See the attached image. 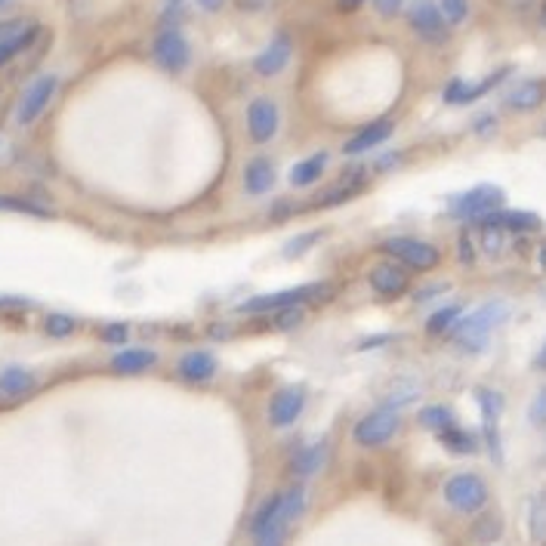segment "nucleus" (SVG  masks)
<instances>
[{
	"label": "nucleus",
	"instance_id": "obj_1",
	"mask_svg": "<svg viewBox=\"0 0 546 546\" xmlns=\"http://www.w3.org/2000/svg\"><path fill=\"white\" fill-rule=\"evenodd\" d=\"M506 303L501 300H491L485 306H479L472 315L460 318V324L454 327V342L466 352H481L488 346L491 333L497 331L503 322H506Z\"/></svg>",
	"mask_w": 546,
	"mask_h": 546
},
{
	"label": "nucleus",
	"instance_id": "obj_2",
	"mask_svg": "<svg viewBox=\"0 0 546 546\" xmlns=\"http://www.w3.org/2000/svg\"><path fill=\"white\" fill-rule=\"evenodd\" d=\"M291 531L293 525L284 519V512H281V491L269 494L266 501L256 506L251 525H247V534H251L253 546H287Z\"/></svg>",
	"mask_w": 546,
	"mask_h": 546
},
{
	"label": "nucleus",
	"instance_id": "obj_3",
	"mask_svg": "<svg viewBox=\"0 0 546 546\" xmlns=\"http://www.w3.org/2000/svg\"><path fill=\"white\" fill-rule=\"evenodd\" d=\"M442 497L460 516H479V512H485L491 491H488V481L481 479L479 472H457L444 481Z\"/></svg>",
	"mask_w": 546,
	"mask_h": 546
},
{
	"label": "nucleus",
	"instance_id": "obj_4",
	"mask_svg": "<svg viewBox=\"0 0 546 546\" xmlns=\"http://www.w3.org/2000/svg\"><path fill=\"white\" fill-rule=\"evenodd\" d=\"M380 251H383L392 263H399L402 269H411V272H432L442 263L439 247L429 244V241H420V238H408V235L386 238L383 244H380Z\"/></svg>",
	"mask_w": 546,
	"mask_h": 546
},
{
	"label": "nucleus",
	"instance_id": "obj_5",
	"mask_svg": "<svg viewBox=\"0 0 546 546\" xmlns=\"http://www.w3.org/2000/svg\"><path fill=\"white\" fill-rule=\"evenodd\" d=\"M402 429V413L395 408H377L368 417H362L352 429V439L362 448H383L399 435Z\"/></svg>",
	"mask_w": 546,
	"mask_h": 546
},
{
	"label": "nucleus",
	"instance_id": "obj_6",
	"mask_svg": "<svg viewBox=\"0 0 546 546\" xmlns=\"http://www.w3.org/2000/svg\"><path fill=\"white\" fill-rule=\"evenodd\" d=\"M503 207V192L497 185H475V189L457 194L451 201V216L457 220H485L494 210Z\"/></svg>",
	"mask_w": 546,
	"mask_h": 546
},
{
	"label": "nucleus",
	"instance_id": "obj_7",
	"mask_svg": "<svg viewBox=\"0 0 546 546\" xmlns=\"http://www.w3.org/2000/svg\"><path fill=\"white\" fill-rule=\"evenodd\" d=\"M318 291H324V284H303V287H287V291H278V293H263V296H253V300H247L244 312H253V315H263V312H281V315H287V312H296L303 306V303H309L312 296H318Z\"/></svg>",
	"mask_w": 546,
	"mask_h": 546
},
{
	"label": "nucleus",
	"instance_id": "obj_8",
	"mask_svg": "<svg viewBox=\"0 0 546 546\" xmlns=\"http://www.w3.org/2000/svg\"><path fill=\"white\" fill-rule=\"evenodd\" d=\"M56 87H59L56 74H44V77H37V81H31L28 90L22 93L19 108H15V124H19V127H31V124L46 112V105L53 103Z\"/></svg>",
	"mask_w": 546,
	"mask_h": 546
},
{
	"label": "nucleus",
	"instance_id": "obj_9",
	"mask_svg": "<svg viewBox=\"0 0 546 546\" xmlns=\"http://www.w3.org/2000/svg\"><path fill=\"white\" fill-rule=\"evenodd\" d=\"M152 56L154 62L164 68V72H183L192 59V50H189V41L179 35L176 28H164L152 44Z\"/></svg>",
	"mask_w": 546,
	"mask_h": 546
},
{
	"label": "nucleus",
	"instance_id": "obj_10",
	"mask_svg": "<svg viewBox=\"0 0 546 546\" xmlns=\"http://www.w3.org/2000/svg\"><path fill=\"white\" fill-rule=\"evenodd\" d=\"M408 22H411V28L429 44H444V41H448V35H451V31H448L451 25L444 22L439 4H432V0H417V4L411 6V13H408Z\"/></svg>",
	"mask_w": 546,
	"mask_h": 546
},
{
	"label": "nucleus",
	"instance_id": "obj_11",
	"mask_svg": "<svg viewBox=\"0 0 546 546\" xmlns=\"http://www.w3.org/2000/svg\"><path fill=\"white\" fill-rule=\"evenodd\" d=\"M278 121H281L278 105L269 96H260L247 105V134H251L256 145H266L278 134Z\"/></svg>",
	"mask_w": 546,
	"mask_h": 546
},
{
	"label": "nucleus",
	"instance_id": "obj_12",
	"mask_svg": "<svg viewBox=\"0 0 546 546\" xmlns=\"http://www.w3.org/2000/svg\"><path fill=\"white\" fill-rule=\"evenodd\" d=\"M303 408H306V392L300 386H287L278 389L269 402V423L275 429H287L300 420Z\"/></svg>",
	"mask_w": 546,
	"mask_h": 546
},
{
	"label": "nucleus",
	"instance_id": "obj_13",
	"mask_svg": "<svg viewBox=\"0 0 546 546\" xmlns=\"http://www.w3.org/2000/svg\"><path fill=\"white\" fill-rule=\"evenodd\" d=\"M368 284H371V291L377 296H383V300H395V296H402L408 291V272H404L399 263L383 260L368 272Z\"/></svg>",
	"mask_w": 546,
	"mask_h": 546
},
{
	"label": "nucleus",
	"instance_id": "obj_14",
	"mask_svg": "<svg viewBox=\"0 0 546 546\" xmlns=\"http://www.w3.org/2000/svg\"><path fill=\"white\" fill-rule=\"evenodd\" d=\"M506 74H510V68H501V72H494V74L485 77V81H479V84L451 81L448 87H444V103H451V105H466V103H472V99L485 96L488 90H494Z\"/></svg>",
	"mask_w": 546,
	"mask_h": 546
},
{
	"label": "nucleus",
	"instance_id": "obj_15",
	"mask_svg": "<svg viewBox=\"0 0 546 546\" xmlns=\"http://www.w3.org/2000/svg\"><path fill=\"white\" fill-rule=\"evenodd\" d=\"M291 53H293V44H291V37L287 35H278L275 41H272L266 50L260 53V56L253 59V68H256V74H263V77H275V74H281L287 68V62H291Z\"/></svg>",
	"mask_w": 546,
	"mask_h": 546
},
{
	"label": "nucleus",
	"instance_id": "obj_16",
	"mask_svg": "<svg viewBox=\"0 0 546 546\" xmlns=\"http://www.w3.org/2000/svg\"><path fill=\"white\" fill-rule=\"evenodd\" d=\"M216 358L210 355V352H185L183 358H179V364H176V371H179V377L183 380H189V383H207V380H213V373H216Z\"/></svg>",
	"mask_w": 546,
	"mask_h": 546
},
{
	"label": "nucleus",
	"instance_id": "obj_17",
	"mask_svg": "<svg viewBox=\"0 0 546 546\" xmlns=\"http://www.w3.org/2000/svg\"><path fill=\"white\" fill-rule=\"evenodd\" d=\"M389 136H392V121H373L364 130H358V134L349 139L346 145H342V152H346V154H364V152H371V148L383 145Z\"/></svg>",
	"mask_w": 546,
	"mask_h": 546
},
{
	"label": "nucleus",
	"instance_id": "obj_18",
	"mask_svg": "<svg viewBox=\"0 0 546 546\" xmlns=\"http://www.w3.org/2000/svg\"><path fill=\"white\" fill-rule=\"evenodd\" d=\"M481 223L497 225L503 232H534L541 229V216L528 213V210H494L491 216H485Z\"/></svg>",
	"mask_w": 546,
	"mask_h": 546
},
{
	"label": "nucleus",
	"instance_id": "obj_19",
	"mask_svg": "<svg viewBox=\"0 0 546 546\" xmlns=\"http://www.w3.org/2000/svg\"><path fill=\"white\" fill-rule=\"evenodd\" d=\"M158 364V352L154 349H145V346H136V349H124L112 358V371L114 373H143L148 368Z\"/></svg>",
	"mask_w": 546,
	"mask_h": 546
},
{
	"label": "nucleus",
	"instance_id": "obj_20",
	"mask_svg": "<svg viewBox=\"0 0 546 546\" xmlns=\"http://www.w3.org/2000/svg\"><path fill=\"white\" fill-rule=\"evenodd\" d=\"M275 185V164L266 158H253L244 167V189L247 194H266Z\"/></svg>",
	"mask_w": 546,
	"mask_h": 546
},
{
	"label": "nucleus",
	"instance_id": "obj_21",
	"mask_svg": "<svg viewBox=\"0 0 546 546\" xmlns=\"http://www.w3.org/2000/svg\"><path fill=\"white\" fill-rule=\"evenodd\" d=\"M546 99V81H525L506 96V105L516 112H534L537 105H543Z\"/></svg>",
	"mask_w": 546,
	"mask_h": 546
},
{
	"label": "nucleus",
	"instance_id": "obj_22",
	"mask_svg": "<svg viewBox=\"0 0 546 546\" xmlns=\"http://www.w3.org/2000/svg\"><path fill=\"white\" fill-rule=\"evenodd\" d=\"M31 389H35V377H31V371L19 368V364L0 373V395H6V399H22Z\"/></svg>",
	"mask_w": 546,
	"mask_h": 546
},
{
	"label": "nucleus",
	"instance_id": "obj_23",
	"mask_svg": "<svg viewBox=\"0 0 546 546\" xmlns=\"http://www.w3.org/2000/svg\"><path fill=\"white\" fill-rule=\"evenodd\" d=\"M324 463V448L322 444H309V448H300L291 460V472L296 479H312V475H318Z\"/></svg>",
	"mask_w": 546,
	"mask_h": 546
},
{
	"label": "nucleus",
	"instance_id": "obj_24",
	"mask_svg": "<svg viewBox=\"0 0 546 546\" xmlns=\"http://www.w3.org/2000/svg\"><path fill=\"white\" fill-rule=\"evenodd\" d=\"M439 442L457 457H470L479 451V439H475L470 429H460V426H448L444 432H439Z\"/></svg>",
	"mask_w": 546,
	"mask_h": 546
},
{
	"label": "nucleus",
	"instance_id": "obj_25",
	"mask_svg": "<svg viewBox=\"0 0 546 546\" xmlns=\"http://www.w3.org/2000/svg\"><path fill=\"white\" fill-rule=\"evenodd\" d=\"M501 537H503V519L497 512H479V519L472 525V541L479 546H491L501 541Z\"/></svg>",
	"mask_w": 546,
	"mask_h": 546
},
{
	"label": "nucleus",
	"instance_id": "obj_26",
	"mask_svg": "<svg viewBox=\"0 0 546 546\" xmlns=\"http://www.w3.org/2000/svg\"><path fill=\"white\" fill-rule=\"evenodd\" d=\"M324 164H327L324 152H318V154H312V158L300 161L296 167H291V185H296V189H306V185H312L318 176L324 174Z\"/></svg>",
	"mask_w": 546,
	"mask_h": 546
},
{
	"label": "nucleus",
	"instance_id": "obj_27",
	"mask_svg": "<svg viewBox=\"0 0 546 546\" xmlns=\"http://www.w3.org/2000/svg\"><path fill=\"white\" fill-rule=\"evenodd\" d=\"M37 25H25L22 31H15V35H10V37H4V41H0V68L6 65V62L10 59H15L19 56L22 50H28L31 44H35V37H37Z\"/></svg>",
	"mask_w": 546,
	"mask_h": 546
},
{
	"label": "nucleus",
	"instance_id": "obj_28",
	"mask_svg": "<svg viewBox=\"0 0 546 546\" xmlns=\"http://www.w3.org/2000/svg\"><path fill=\"white\" fill-rule=\"evenodd\" d=\"M364 183H368L364 170H358V174H349L346 179H342V183L331 185V189H327V194H322V198H318V204H340V201H346V198H352V194L362 192Z\"/></svg>",
	"mask_w": 546,
	"mask_h": 546
},
{
	"label": "nucleus",
	"instance_id": "obj_29",
	"mask_svg": "<svg viewBox=\"0 0 546 546\" xmlns=\"http://www.w3.org/2000/svg\"><path fill=\"white\" fill-rule=\"evenodd\" d=\"M457 324H460V306H444L426 318V333L429 337H442V333H448Z\"/></svg>",
	"mask_w": 546,
	"mask_h": 546
},
{
	"label": "nucleus",
	"instance_id": "obj_30",
	"mask_svg": "<svg viewBox=\"0 0 546 546\" xmlns=\"http://www.w3.org/2000/svg\"><path fill=\"white\" fill-rule=\"evenodd\" d=\"M74 331H77V322L72 315H65V312H50V315L44 318V333L53 340H65L72 337Z\"/></svg>",
	"mask_w": 546,
	"mask_h": 546
},
{
	"label": "nucleus",
	"instance_id": "obj_31",
	"mask_svg": "<svg viewBox=\"0 0 546 546\" xmlns=\"http://www.w3.org/2000/svg\"><path fill=\"white\" fill-rule=\"evenodd\" d=\"M420 423H423L426 429H432V432L439 435L448 426H454V413H451L448 408H442V404H429V408L420 411Z\"/></svg>",
	"mask_w": 546,
	"mask_h": 546
},
{
	"label": "nucleus",
	"instance_id": "obj_32",
	"mask_svg": "<svg viewBox=\"0 0 546 546\" xmlns=\"http://www.w3.org/2000/svg\"><path fill=\"white\" fill-rule=\"evenodd\" d=\"M420 395L417 389V380H395L392 386H389V404L386 408H395L399 411V404H408Z\"/></svg>",
	"mask_w": 546,
	"mask_h": 546
},
{
	"label": "nucleus",
	"instance_id": "obj_33",
	"mask_svg": "<svg viewBox=\"0 0 546 546\" xmlns=\"http://www.w3.org/2000/svg\"><path fill=\"white\" fill-rule=\"evenodd\" d=\"M0 210H13V213H25V216H50V210L44 204H35V201H25V198H13V194H0Z\"/></svg>",
	"mask_w": 546,
	"mask_h": 546
},
{
	"label": "nucleus",
	"instance_id": "obj_34",
	"mask_svg": "<svg viewBox=\"0 0 546 546\" xmlns=\"http://www.w3.org/2000/svg\"><path fill=\"white\" fill-rule=\"evenodd\" d=\"M439 10L448 25H460L470 15V0H439Z\"/></svg>",
	"mask_w": 546,
	"mask_h": 546
},
{
	"label": "nucleus",
	"instance_id": "obj_35",
	"mask_svg": "<svg viewBox=\"0 0 546 546\" xmlns=\"http://www.w3.org/2000/svg\"><path fill=\"white\" fill-rule=\"evenodd\" d=\"M531 534L537 543H546V494L531 503Z\"/></svg>",
	"mask_w": 546,
	"mask_h": 546
},
{
	"label": "nucleus",
	"instance_id": "obj_36",
	"mask_svg": "<svg viewBox=\"0 0 546 546\" xmlns=\"http://www.w3.org/2000/svg\"><path fill=\"white\" fill-rule=\"evenodd\" d=\"M481 251L497 256L503 251V229H497V225H488L481 223Z\"/></svg>",
	"mask_w": 546,
	"mask_h": 546
},
{
	"label": "nucleus",
	"instance_id": "obj_37",
	"mask_svg": "<svg viewBox=\"0 0 546 546\" xmlns=\"http://www.w3.org/2000/svg\"><path fill=\"white\" fill-rule=\"evenodd\" d=\"M528 417H531L534 426H546V386L534 395L531 408H528Z\"/></svg>",
	"mask_w": 546,
	"mask_h": 546
},
{
	"label": "nucleus",
	"instance_id": "obj_38",
	"mask_svg": "<svg viewBox=\"0 0 546 546\" xmlns=\"http://www.w3.org/2000/svg\"><path fill=\"white\" fill-rule=\"evenodd\" d=\"M130 340V327L127 324H108L103 331V342H112V346H121V342Z\"/></svg>",
	"mask_w": 546,
	"mask_h": 546
},
{
	"label": "nucleus",
	"instance_id": "obj_39",
	"mask_svg": "<svg viewBox=\"0 0 546 546\" xmlns=\"http://www.w3.org/2000/svg\"><path fill=\"white\" fill-rule=\"evenodd\" d=\"M373 6H377L380 15H395L404 6V0H373Z\"/></svg>",
	"mask_w": 546,
	"mask_h": 546
},
{
	"label": "nucleus",
	"instance_id": "obj_40",
	"mask_svg": "<svg viewBox=\"0 0 546 546\" xmlns=\"http://www.w3.org/2000/svg\"><path fill=\"white\" fill-rule=\"evenodd\" d=\"M460 260H463L466 266H472V263H475V251H472V238L470 235H460Z\"/></svg>",
	"mask_w": 546,
	"mask_h": 546
},
{
	"label": "nucleus",
	"instance_id": "obj_41",
	"mask_svg": "<svg viewBox=\"0 0 546 546\" xmlns=\"http://www.w3.org/2000/svg\"><path fill=\"white\" fill-rule=\"evenodd\" d=\"M28 300L22 296H0V312H10V309H25Z\"/></svg>",
	"mask_w": 546,
	"mask_h": 546
},
{
	"label": "nucleus",
	"instance_id": "obj_42",
	"mask_svg": "<svg viewBox=\"0 0 546 546\" xmlns=\"http://www.w3.org/2000/svg\"><path fill=\"white\" fill-rule=\"evenodd\" d=\"M362 6H364V0H337L340 13H355V10H362Z\"/></svg>",
	"mask_w": 546,
	"mask_h": 546
},
{
	"label": "nucleus",
	"instance_id": "obj_43",
	"mask_svg": "<svg viewBox=\"0 0 546 546\" xmlns=\"http://www.w3.org/2000/svg\"><path fill=\"white\" fill-rule=\"evenodd\" d=\"M223 4H225V0H198V6H201V10H207V13L223 10Z\"/></svg>",
	"mask_w": 546,
	"mask_h": 546
},
{
	"label": "nucleus",
	"instance_id": "obj_44",
	"mask_svg": "<svg viewBox=\"0 0 546 546\" xmlns=\"http://www.w3.org/2000/svg\"><path fill=\"white\" fill-rule=\"evenodd\" d=\"M534 364H537V368H541V371H546V342H543V349H541V352H537Z\"/></svg>",
	"mask_w": 546,
	"mask_h": 546
},
{
	"label": "nucleus",
	"instance_id": "obj_45",
	"mask_svg": "<svg viewBox=\"0 0 546 546\" xmlns=\"http://www.w3.org/2000/svg\"><path fill=\"white\" fill-rule=\"evenodd\" d=\"M541 25L546 28V0H543V4H541Z\"/></svg>",
	"mask_w": 546,
	"mask_h": 546
},
{
	"label": "nucleus",
	"instance_id": "obj_46",
	"mask_svg": "<svg viewBox=\"0 0 546 546\" xmlns=\"http://www.w3.org/2000/svg\"><path fill=\"white\" fill-rule=\"evenodd\" d=\"M541 266H543V269H546V244H543V247H541Z\"/></svg>",
	"mask_w": 546,
	"mask_h": 546
},
{
	"label": "nucleus",
	"instance_id": "obj_47",
	"mask_svg": "<svg viewBox=\"0 0 546 546\" xmlns=\"http://www.w3.org/2000/svg\"><path fill=\"white\" fill-rule=\"evenodd\" d=\"M167 4H174V6H176V4H183V0H167Z\"/></svg>",
	"mask_w": 546,
	"mask_h": 546
},
{
	"label": "nucleus",
	"instance_id": "obj_48",
	"mask_svg": "<svg viewBox=\"0 0 546 546\" xmlns=\"http://www.w3.org/2000/svg\"><path fill=\"white\" fill-rule=\"evenodd\" d=\"M4 4H6V0H0V6H4Z\"/></svg>",
	"mask_w": 546,
	"mask_h": 546
}]
</instances>
